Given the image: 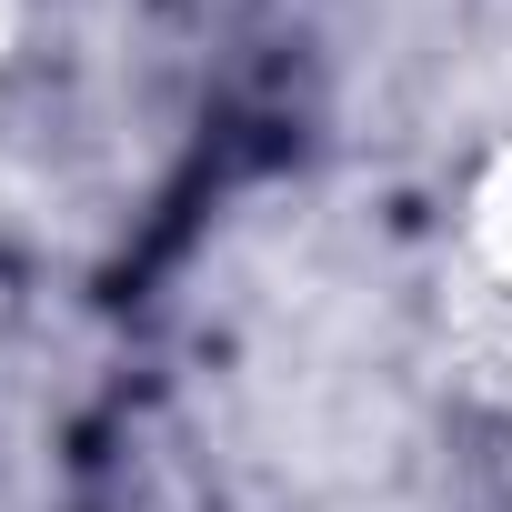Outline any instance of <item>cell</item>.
<instances>
[{
  "label": "cell",
  "mask_w": 512,
  "mask_h": 512,
  "mask_svg": "<svg viewBox=\"0 0 512 512\" xmlns=\"http://www.w3.org/2000/svg\"><path fill=\"white\" fill-rule=\"evenodd\" d=\"M472 251H482L502 312H512V151L492 161V181H482V201H472Z\"/></svg>",
  "instance_id": "6da1fadb"
}]
</instances>
